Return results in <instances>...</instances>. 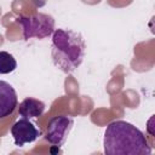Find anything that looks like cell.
<instances>
[{
	"instance_id": "cell-4",
	"label": "cell",
	"mask_w": 155,
	"mask_h": 155,
	"mask_svg": "<svg viewBox=\"0 0 155 155\" xmlns=\"http://www.w3.org/2000/svg\"><path fill=\"white\" fill-rule=\"evenodd\" d=\"M74 120L67 115H58L48 121L45 139L52 145L59 149L67 140V137L73 128Z\"/></svg>"
},
{
	"instance_id": "cell-9",
	"label": "cell",
	"mask_w": 155,
	"mask_h": 155,
	"mask_svg": "<svg viewBox=\"0 0 155 155\" xmlns=\"http://www.w3.org/2000/svg\"><path fill=\"white\" fill-rule=\"evenodd\" d=\"M31 2L36 6V7H42L46 4V0H31Z\"/></svg>"
},
{
	"instance_id": "cell-3",
	"label": "cell",
	"mask_w": 155,
	"mask_h": 155,
	"mask_svg": "<svg viewBox=\"0 0 155 155\" xmlns=\"http://www.w3.org/2000/svg\"><path fill=\"white\" fill-rule=\"evenodd\" d=\"M17 22L23 28V38L29 40L31 38L44 39L54 31V19L46 13H35L33 16H21Z\"/></svg>"
},
{
	"instance_id": "cell-7",
	"label": "cell",
	"mask_w": 155,
	"mask_h": 155,
	"mask_svg": "<svg viewBox=\"0 0 155 155\" xmlns=\"http://www.w3.org/2000/svg\"><path fill=\"white\" fill-rule=\"evenodd\" d=\"M45 108L46 105L42 101L27 97L19 103L18 114L24 119H36L44 114Z\"/></svg>"
},
{
	"instance_id": "cell-8",
	"label": "cell",
	"mask_w": 155,
	"mask_h": 155,
	"mask_svg": "<svg viewBox=\"0 0 155 155\" xmlns=\"http://www.w3.org/2000/svg\"><path fill=\"white\" fill-rule=\"evenodd\" d=\"M17 68V62L12 54L6 51H0V74L12 73Z\"/></svg>"
},
{
	"instance_id": "cell-1",
	"label": "cell",
	"mask_w": 155,
	"mask_h": 155,
	"mask_svg": "<svg viewBox=\"0 0 155 155\" xmlns=\"http://www.w3.org/2000/svg\"><path fill=\"white\" fill-rule=\"evenodd\" d=\"M103 147L107 155H149L151 153L144 133L122 120L113 121L107 126Z\"/></svg>"
},
{
	"instance_id": "cell-5",
	"label": "cell",
	"mask_w": 155,
	"mask_h": 155,
	"mask_svg": "<svg viewBox=\"0 0 155 155\" xmlns=\"http://www.w3.org/2000/svg\"><path fill=\"white\" fill-rule=\"evenodd\" d=\"M11 134L15 139V144L17 147H23L25 143L36 140V138L40 136V132L35 125L29 121V119L22 117L11 127Z\"/></svg>"
},
{
	"instance_id": "cell-6",
	"label": "cell",
	"mask_w": 155,
	"mask_h": 155,
	"mask_svg": "<svg viewBox=\"0 0 155 155\" xmlns=\"http://www.w3.org/2000/svg\"><path fill=\"white\" fill-rule=\"evenodd\" d=\"M17 93L6 81L0 80V119L11 115L17 107Z\"/></svg>"
},
{
	"instance_id": "cell-2",
	"label": "cell",
	"mask_w": 155,
	"mask_h": 155,
	"mask_svg": "<svg viewBox=\"0 0 155 155\" xmlns=\"http://www.w3.org/2000/svg\"><path fill=\"white\" fill-rule=\"evenodd\" d=\"M85 52L86 44L80 33L67 29H56L52 33V61L65 74L73 73L81 65Z\"/></svg>"
}]
</instances>
